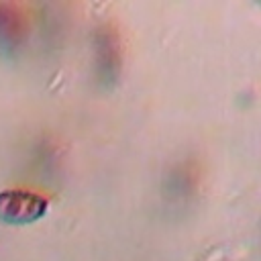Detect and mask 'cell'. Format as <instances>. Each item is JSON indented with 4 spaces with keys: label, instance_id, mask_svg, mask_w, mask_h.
<instances>
[{
    "label": "cell",
    "instance_id": "cell-1",
    "mask_svg": "<svg viewBox=\"0 0 261 261\" xmlns=\"http://www.w3.org/2000/svg\"><path fill=\"white\" fill-rule=\"evenodd\" d=\"M49 202L45 196L31 190H2L0 192V222L24 226L41 220L47 214Z\"/></svg>",
    "mask_w": 261,
    "mask_h": 261
}]
</instances>
